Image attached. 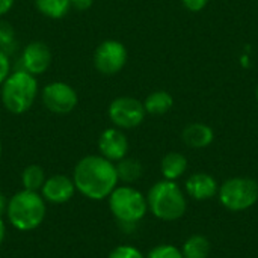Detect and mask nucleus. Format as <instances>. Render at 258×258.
Returning a JSON list of instances; mask_svg holds the SVG:
<instances>
[{
	"instance_id": "f257e3e1",
	"label": "nucleus",
	"mask_w": 258,
	"mask_h": 258,
	"mask_svg": "<svg viewBox=\"0 0 258 258\" xmlns=\"http://www.w3.org/2000/svg\"><path fill=\"white\" fill-rule=\"evenodd\" d=\"M73 181L76 190L83 197L101 201L109 198L119 180L113 162L100 154H91L77 162L73 172Z\"/></svg>"
},
{
	"instance_id": "f03ea898",
	"label": "nucleus",
	"mask_w": 258,
	"mask_h": 258,
	"mask_svg": "<svg viewBox=\"0 0 258 258\" xmlns=\"http://www.w3.org/2000/svg\"><path fill=\"white\" fill-rule=\"evenodd\" d=\"M39 92L38 80L30 73L21 70L11 71L0 86L3 107L14 115H23L32 109Z\"/></svg>"
},
{
	"instance_id": "7ed1b4c3",
	"label": "nucleus",
	"mask_w": 258,
	"mask_h": 258,
	"mask_svg": "<svg viewBox=\"0 0 258 258\" xmlns=\"http://www.w3.org/2000/svg\"><path fill=\"white\" fill-rule=\"evenodd\" d=\"M148 210L160 221L172 222L184 216L187 201L175 181H157L147 195Z\"/></svg>"
},
{
	"instance_id": "20e7f679",
	"label": "nucleus",
	"mask_w": 258,
	"mask_h": 258,
	"mask_svg": "<svg viewBox=\"0 0 258 258\" xmlns=\"http://www.w3.org/2000/svg\"><path fill=\"white\" fill-rule=\"evenodd\" d=\"M6 215L12 227L18 231H32L45 218V201L38 192L23 189L8 200Z\"/></svg>"
},
{
	"instance_id": "39448f33",
	"label": "nucleus",
	"mask_w": 258,
	"mask_h": 258,
	"mask_svg": "<svg viewBox=\"0 0 258 258\" xmlns=\"http://www.w3.org/2000/svg\"><path fill=\"white\" fill-rule=\"evenodd\" d=\"M109 209L115 219L122 225H135L148 212L147 198L132 186L115 187L109 195Z\"/></svg>"
},
{
	"instance_id": "423d86ee",
	"label": "nucleus",
	"mask_w": 258,
	"mask_h": 258,
	"mask_svg": "<svg viewBox=\"0 0 258 258\" xmlns=\"http://www.w3.org/2000/svg\"><path fill=\"white\" fill-rule=\"evenodd\" d=\"M219 203L230 212H245L258 201V183L248 177L227 180L218 190Z\"/></svg>"
},
{
	"instance_id": "0eeeda50",
	"label": "nucleus",
	"mask_w": 258,
	"mask_h": 258,
	"mask_svg": "<svg viewBox=\"0 0 258 258\" xmlns=\"http://www.w3.org/2000/svg\"><path fill=\"white\" fill-rule=\"evenodd\" d=\"M145 115L147 112L144 103L128 95L116 97L107 107V116L110 122L113 127L121 130H132L139 127L144 122Z\"/></svg>"
},
{
	"instance_id": "6e6552de",
	"label": "nucleus",
	"mask_w": 258,
	"mask_h": 258,
	"mask_svg": "<svg viewBox=\"0 0 258 258\" xmlns=\"http://www.w3.org/2000/svg\"><path fill=\"white\" fill-rule=\"evenodd\" d=\"M127 59L128 53L125 45L116 39H106L100 42L92 56L95 70L103 76H115L121 73L127 63Z\"/></svg>"
},
{
	"instance_id": "1a4fd4ad",
	"label": "nucleus",
	"mask_w": 258,
	"mask_h": 258,
	"mask_svg": "<svg viewBox=\"0 0 258 258\" xmlns=\"http://www.w3.org/2000/svg\"><path fill=\"white\" fill-rule=\"evenodd\" d=\"M41 101L44 107L56 115H68L79 104L76 89L67 82H50L41 91Z\"/></svg>"
},
{
	"instance_id": "9d476101",
	"label": "nucleus",
	"mask_w": 258,
	"mask_h": 258,
	"mask_svg": "<svg viewBox=\"0 0 258 258\" xmlns=\"http://www.w3.org/2000/svg\"><path fill=\"white\" fill-rule=\"evenodd\" d=\"M51 59V50L45 42L32 41L21 51V68L38 77L50 68Z\"/></svg>"
},
{
	"instance_id": "9b49d317",
	"label": "nucleus",
	"mask_w": 258,
	"mask_h": 258,
	"mask_svg": "<svg viewBox=\"0 0 258 258\" xmlns=\"http://www.w3.org/2000/svg\"><path fill=\"white\" fill-rule=\"evenodd\" d=\"M98 151L104 159L113 163L119 162L128 153V139L121 128H106L98 138Z\"/></svg>"
},
{
	"instance_id": "f8f14e48",
	"label": "nucleus",
	"mask_w": 258,
	"mask_h": 258,
	"mask_svg": "<svg viewBox=\"0 0 258 258\" xmlns=\"http://www.w3.org/2000/svg\"><path fill=\"white\" fill-rule=\"evenodd\" d=\"M76 194V186L73 178L63 174H54L45 178L44 186L41 187V197L45 203L51 204H65Z\"/></svg>"
},
{
	"instance_id": "ddd939ff",
	"label": "nucleus",
	"mask_w": 258,
	"mask_h": 258,
	"mask_svg": "<svg viewBox=\"0 0 258 258\" xmlns=\"http://www.w3.org/2000/svg\"><path fill=\"white\" fill-rule=\"evenodd\" d=\"M219 190L216 180L207 172H197L192 174L186 180V192L192 200L197 201H207L213 198Z\"/></svg>"
},
{
	"instance_id": "4468645a",
	"label": "nucleus",
	"mask_w": 258,
	"mask_h": 258,
	"mask_svg": "<svg viewBox=\"0 0 258 258\" xmlns=\"http://www.w3.org/2000/svg\"><path fill=\"white\" fill-rule=\"evenodd\" d=\"M181 138L187 147L200 150V148H207L213 142L215 133H213V128L207 124L192 122L187 127H184Z\"/></svg>"
},
{
	"instance_id": "2eb2a0df",
	"label": "nucleus",
	"mask_w": 258,
	"mask_h": 258,
	"mask_svg": "<svg viewBox=\"0 0 258 258\" xmlns=\"http://www.w3.org/2000/svg\"><path fill=\"white\" fill-rule=\"evenodd\" d=\"M160 171H162L165 180L175 181L177 178L184 175V172L187 171V159L181 153H175V151L168 153L162 159Z\"/></svg>"
},
{
	"instance_id": "dca6fc26",
	"label": "nucleus",
	"mask_w": 258,
	"mask_h": 258,
	"mask_svg": "<svg viewBox=\"0 0 258 258\" xmlns=\"http://www.w3.org/2000/svg\"><path fill=\"white\" fill-rule=\"evenodd\" d=\"M172 106H174V98L168 91H154L144 101L145 112L156 116L168 113L172 109Z\"/></svg>"
},
{
	"instance_id": "f3484780",
	"label": "nucleus",
	"mask_w": 258,
	"mask_h": 258,
	"mask_svg": "<svg viewBox=\"0 0 258 258\" xmlns=\"http://www.w3.org/2000/svg\"><path fill=\"white\" fill-rule=\"evenodd\" d=\"M36 11L50 20H60L71 11L70 0H33Z\"/></svg>"
},
{
	"instance_id": "a211bd4d",
	"label": "nucleus",
	"mask_w": 258,
	"mask_h": 258,
	"mask_svg": "<svg viewBox=\"0 0 258 258\" xmlns=\"http://www.w3.org/2000/svg\"><path fill=\"white\" fill-rule=\"evenodd\" d=\"M183 258H209L212 252L210 240L203 234H192L180 249Z\"/></svg>"
},
{
	"instance_id": "6ab92c4d",
	"label": "nucleus",
	"mask_w": 258,
	"mask_h": 258,
	"mask_svg": "<svg viewBox=\"0 0 258 258\" xmlns=\"http://www.w3.org/2000/svg\"><path fill=\"white\" fill-rule=\"evenodd\" d=\"M116 168V174H118V180L124 181V183H135L138 181L142 174H144V166L138 159L133 157H124L119 162H116L115 165Z\"/></svg>"
},
{
	"instance_id": "aec40b11",
	"label": "nucleus",
	"mask_w": 258,
	"mask_h": 258,
	"mask_svg": "<svg viewBox=\"0 0 258 258\" xmlns=\"http://www.w3.org/2000/svg\"><path fill=\"white\" fill-rule=\"evenodd\" d=\"M45 172L39 165H29L21 172V184L24 190L39 192L45 183Z\"/></svg>"
},
{
	"instance_id": "412c9836",
	"label": "nucleus",
	"mask_w": 258,
	"mask_h": 258,
	"mask_svg": "<svg viewBox=\"0 0 258 258\" xmlns=\"http://www.w3.org/2000/svg\"><path fill=\"white\" fill-rule=\"evenodd\" d=\"M15 45V29L9 21L0 18V50L9 54V51L14 50Z\"/></svg>"
},
{
	"instance_id": "4be33fe9",
	"label": "nucleus",
	"mask_w": 258,
	"mask_h": 258,
	"mask_svg": "<svg viewBox=\"0 0 258 258\" xmlns=\"http://www.w3.org/2000/svg\"><path fill=\"white\" fill-rule=\"evenodd\" d=\"M145 258H183V254L174 245H159L153 248Z\"/></svg>"
},
{
	"instance_id": "5701e85b",
	"label": "nucleus",
	"mask_w": 258,
	"mask_h": 258,
	"mask_svg": "<svg viewBox=\"0 0 258 258\" xmlns=\"http://www.w3.org/2000/svg\"><path fill=\"white\" fill-rule=\"evenodd\" d=\"M107 258H145L144 254L132 245H119L110 251Z\"/></svg>"
},
{
	"instance_id": "b1692460",
	"label": "nucleus",
	"mask_w": 258,
	"mask_h": 258,
	"mask_svg": "<svg viewBox=\"0 0 258 258\" xmlns=\"http://www.w3.org/2000/svg\"><path fill=\"white\" fill-rule=\"evenodd\" d=\"M11 74V59L9 54L0 50V86L6 80V77Z\"/></svg>"
},
{
	"instance_id": "393cba45",
	"label": "nucleus",
	"mask_w": 258,
	"mask_h": 258,
	"mask_svg": "<svg viewBox=\"0 0 258 258\" xmlns=\"http://www.w3.org/2000/svg\"><path fill=\"white\" fill-rule=\"evenodd\" d=\"M181 3L190 12H200L207 6L209 0H181Z\"/></svg>"
},
{
	"instance_id": "a878e982",
	"label": "nucleus",
	"mask_w": 258,
	"mask_h": 258,
	"mask_svg": "<svg viewBox=\"0 0 258 258\" xmlns=\"http://www.w3.org/2000/svg\"><path fill=\"white\" fill-rule=\"evenodd\" d=\"M71 2V9L77 12H85L92 8L95 0H70Z\"/></svg>"
},
{
	"instance_id": "bb28decb",
	"label": "nucleus",
	"mask_w": 258,
	"mask_h": 258,
	"mask_svg": "<svg viewBox=\"0 0 258 258\" xmlns=\"http://www.w3.org/2000/svg\"><path fill=\"white\" fill-rule=\"evenodd\" d=\"M15 0H0V18L5 17L8 12H11V9L14 8Z\"/></svg>"
},
{
	"instance_id": "cd10ccee",
	"label": "nucleus",
	"mask_w": 258,
	"mask_h": 258,
	"mask_svg": "<svg viewBox=\"0 0 258 258\" xmlns=\"http://www.w3.org/2000/svg\"><path fill=\"white\" fill-rule=\"evenodd\" d=\"M6 209H8V200L3 195V192H0V218L3 213H6Z\"/></svg>"
},
{
	"instance_id": "c85d7f7f",
	"label": "nucleus",
	"mask_w": 258,
	"mask_h": 258,
	"mask_svg": "<svg viewBox=\"0 0 258 258\" xmlns=\"http://www.w3.org/2000/svg\"><path fill=\"white\" fill-rule=\"evenodd\" d=\"M5 236H6V227H5V222H3L2 218H0V245H2L3 240H5Z\"/></svg>"
},
{
	"instance_id": "c756f323",
	"label": "nucleus",
	"mask_w": 258,
	"mask_h": 258,
	"mask_svg": "<svg viewBox=\"0 0 258 258\" xmlns=\"http://www.w3.org/2000/svg\"><path fill=\"white\" fill-rule=\"evenodd\" d=\"M0 157H2V141H0Z\"/></svg>"
},
{
	"instance_id": "7c9ffc66",
	"label": "nucleus",
	"mask_w": 258,
	"mask_h": 258,
	"mask_svg": "<svg viewBox=\"0 0 258 258\" xmlns=\"http://www.w3.org/2000/svg\"><path fill=\"white\" fill-rule=\"evenodd\" d=\"M255 97H257V100H258V86H257V91H255Z\"/></svg>"
}]
</instances>
